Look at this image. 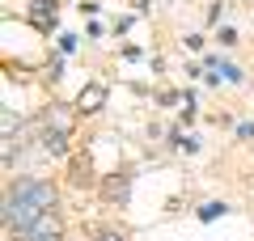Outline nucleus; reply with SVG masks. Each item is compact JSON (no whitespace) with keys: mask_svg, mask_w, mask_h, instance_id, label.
Returning a JSON list of instances; mask_svg holds the SVG:
<instances>
[{"mask_svg":"<svg viewBox=\"0 0 254 241\" xmlns=\"http://www.w3.org/2000/svg\"><path fill=\"white\" fill-rule=\"evenodd\" d=\"M208 68H212V76H225V80H242V68H237V63H220V60H212L208 63Z\"/></svg>","mask_w":254,"mask_h":241,"instance_id":"nucleus-7","label":"nucleus"},{"mask_svg":"<svg viewBox=\"0 0 254 241\" xmlns=\"http://www.w3.org/2000/svg\"><path fill=\"white\" fill-rule=\"evenodd\" d=\"M43 127H47V131H64V135H68V131H72V115H68L64 106H47L43 110Z\"/></svg>","mask_w":254,"mask_h":241,"instance_id":"nucleus-5","label":"nucleus"},{"mask_svg":"<svg viewBox=\"0 0 254 241\" xmlns=\"http://www.w3.org/2000/svg\"><path fill=\"white\" fill-rule=\"evenodd\" d=\"M93 241H127V237H123V233H119V229H102V233H98V237H93Z\"/></svg>","mask_w":254,"mask_h":241,"instance_id":"nucleus-9","label":"nucleus"},{"mask_svg":"<svg viewBox=\"0 0 254 241\" xmlns=\"http://www.w3.org/2000/svg\"><path fill=\"white\" fill-rule=\"evenodd\" d=\"M51 212H55V186L43 178H21L17 186L4 190V229L17 237Z\"/></svg>","mask_w":254,"mask_h":241,"instance_id":"nucleus-1","label":"nucleus"},{"mask_svg":"<svg viewBox=\"0 0 254 241\" xmlns=\"http://www.w3.org/2000/svg\"><path fill=\"white\" fill-rule=\"evenodd\" d=\"M237 135L242 140H254V123H237Z\"/></svg>","mask_w":254,"mask_h":241,"instance_id":"nucleus-10","label":"nucleus"},{"mask_svg":"<svg viewBox=\"0 0 254 241\" xmlns=\"http://www.w3.org/2000/svg\"><path fill=\"white\" fill-rule=\"evenodd\" d=\"M38 9H51L55 13V0H38Z\"/></svg>","mask_w":254,"mask_h":241,"instance_id":"nucleus-11","label":"nucleus"},{"mask_svg":"<svg viewBox=\"0 0 254 241\" xmlns=\"http://www.w3.org/2000/svg\"><path fill=\"white\" fill-rule=\"evenodd\" d=\"M102 195H106L110 203H127V195H131V178H127V174H110V178L102 182Z\"/></svg>","mask_w":254,"mask_h":241,"instance_id":"nucleus-4","label":"nucleus"},{"mask_svg":"<svg viewBox=\"0 0 254 241\" xmlns=\"http://www.w3.org/2000/svg\"><path fill=\"white\" fill-rule=\"evenodd\" d=\"M225 212H229L225 203H203L199 207V220H216V216H225Z\"/></svg>","mask_w":254,"mask_h":241,"instance_id":"nucleus-8","label":"nucleus"},{"mask_svg":"<svg viewBox=\"0 0 254 241\" xmlns=\"http://www.w3.org/2000/svg\"><path fill=\"white\" fill-rule=\"evenodd\" d=\"M43 152L47 157H64V152H68V135L64 131H47L43 127Z\"/></svg>","mask_w":254,"mask_h":241,"instance_id":"nucleus-6","label":"nucleus"},{"mask_svg":"<svg viewBox=\"0 0 254 241\" xmlns=\"http://www.w3.org/2000/svg\"><path fill=\"white\" fill-rule=\"evenodd\" d=\"M102 102H106V85H98V80H93V85H85V89L76 93V110H81V115L102 110Z\"/></svg>","mask_w":254,"mask_h":241,"instance_id":"nucleus-3","label":"nucleus"},{"mask_svg":"<svg viewBox=\"0 0 254 241\" xmlns=\"http://www.w3.org/2000/svg\"><path fill=\"white\" fill-rule=\"evenodd\" d=\"M64 237V224H60V216H43L38 224H30L26 233H21V241H60Z\"/></svg>","mask_w":254,"mask_h":241,"instance_id":"nucleus-2","label":"nucleus"}]
</instances>
